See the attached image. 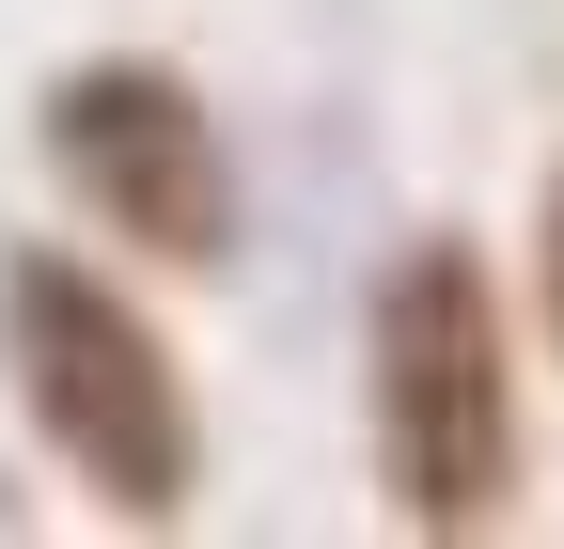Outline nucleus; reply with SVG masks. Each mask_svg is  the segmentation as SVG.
<instances>
[{
    "label": "nucleus",
    "mask_w": 564,
    "mask_h": 549,
    "mask_svg": "<svg viewBox=\"0 0 564 549\" xmlns=\"http://www.w3.org/2000/svg\"><path fill=\"white\" fill-rule=\"evenodd\" d=\"M361 408H377V487L408 534H486L518 503V346H502V283L470 236H408L377 267Z\"/></svg>",
    "instance_id": "1"
},
{
    "label": "nucleus",
    "mask_w": 564,
    "mask_h": 549,
    "mask_svg": "<svg viewBox=\"0 0 564 549\" xmlns=\"http://www.w3.org/2000/svg\"><path fill=\"white\" fill-rule=\"evenodd\" d=\"M0 377H17L32 440L126 534H173L204 503V408H188V377L158 346V314L110 267H79V251H17L0 267Z\"/></svg>",
    "instance_id": "2"
},
{
    "label": "nucleus",
    "mask_w": 564,
    "mask_h": 549,
    "mask_svg": "<svg viewBox=\"0 0 564 549\" xmlns=\"http://www.w3.org/2000/svg\"><path fill=\"white\" fill-rule=\"evenodd\" d=\"M47 173L141 267H220L236 251V142H220L188 63H141V47L63 63L47 79Z\"/></svg>",
    "instance_id": "3"
},
{
    "label": "nucleus",
    "mask_w": 564,
    "mask_h": 549,
    "mask_svg": "<svg viewBox=\"0 0 564 549\" xmlns=\"http://www.w3.org/2000/svg\"><path fill=\"white\" fill-rule=\"evenodd\" d=\"M533 283H549V330H564V173H549V220H533Z\"/></svg>",
    "instance_id": "4"
},
{
    "label": "nucleus",
    "mask_w": 564,
    "mask_h": 549,
    "mask_svg": "<svg viewBox=\"0 0 564 549\" xmlns=\"http://www.w3.org/2000/svg\"><path fill=\"white\" fill-rule=\"evenodd\" d=\"M0 534H17V503H0Z\"/></svg>",
    "instance_id": "5"
}]
</instances>
